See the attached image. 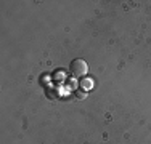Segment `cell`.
<instances>
[{
	"label": "cell",
	"instance_id": "obj_1",
	"mask_svg": "<svg viewBox=\"0 0 151 144\" xmlns=\"http://www.w3.org/2000/svg\"><path fill=\"white\" fill-rule=\"evenodd\" d=\"M71 72H73L74 77H84L85 74L88 72V66L84 59H74L69 66Z\"/></svg>",
	"mask_w": 151,
	"mask_h": 144
},
{
	"label": "cell",
	"instance_id": "obj_2",
	"mask_svg": "<svg viewBox=\"0 0 151 144\" xmlns=\"http://www.w3.org/2000/svg\"><path fill=\"white\" fill-rule=\"evenodd\" d=\"M74 95H76V98H77V99H85L88 93H85L84 90H77V91H74Z\"/></svg>",
	"mask_w": 151,
	"mask_h": 144
},
{
	"label": "cell",
	"instance_id": "obj_3",
	"mask_svg": "<svg viewBox=\"0 0 151 144\" xmlns=\"http://www.w3.org/2000/svg\"><path fill=\"white\" fill-rule=\"evenodd\" d=\"M81 85L84 86V88H90V86H92V82H88V78H84V80L81 82Z\"/></svg>",
	"mask_w": 151,
	"mask_h": 144
}]
</instances>
